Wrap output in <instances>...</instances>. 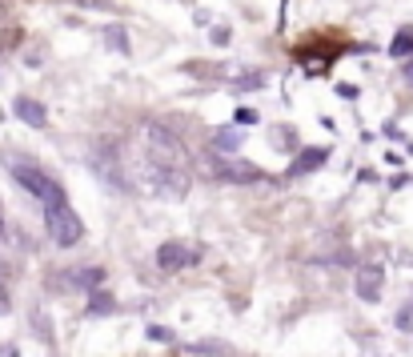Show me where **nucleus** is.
Masks as SVG:
<instances>
[{"mask_svg": "<svg viewBox=\"0 0 413 357\" xmlns=\"http://www.w3.org/2000/svg\"><path fill=\"white\" fill-rule=\"evenodd\" d=\"M197 257H201V253H193V249H185V245H177V241H165L157 249V265L165 269V273H181V269H189Z\"/></svg>", "mask_w": 413, "mask_h": 357, "instance_id": "obj_5", "label": "nucleus"}, {"mask_svg": "<svg viewBox=\"0 0 413 357\" xmlns=\"http://www.w3.org/2000/svg\"><path fill=\"white\" fill-rule=\"evenodd\" d=\"M45 229H48V237L61 245V249H73V245L84 237V225H80V217L73 213L68 201H61V205H45Z\"/></svg>", "mask_w": 413, "mask_h": 357, "instance_id": "obj_3", "label": "nucleus"}, {"mask_svg": "<svg viewBox=\"0 0 413 357\" xmlns=\"http://www.w3.org/2000/svg\"><path fill=\"white\" fill-rule=\"evenodd\" d=\"M398 325H401V329H410V325H413V309H401V313H398Z\"/></svg>", "mask_w": 413, "mask_h": 357, "instance_id": "obj_18", "label": "nucleus"}, {"mask_svg": "<svg viewBox=\"0 0 413 357\" xmlns=\"http://www.w3.org/2000/svg\"><path fill=\"white\" fill-rule=\"evenodd\" d=\"M13 113L20 116L24 125H32V129H45V121H48L45 105H40V100H32V97H16L13 100Z\"/></svg>", "mask_w": 413, "mask_h": 357, "instance_id": "obj_8", "label": "nucleus"}, {"mask_svg": "<svg viewBox=\"0 0 413 357\" xmlns=\"http://www.w3.org/2000/svg\"><path fill=\"white\" fill-rule=\"evenodd\" d=\"M237 121H241V125H253L257 113H253V109H237Z\"/></svg>", "mask_w": 413, "mask_h": 357, "instance_id": "obj_17", "label": "nucleus"}, {"mask_svg": "<svg viewBox=\"0 0 413 357\" xmlns=\"http://www.w3.org/2000/svg\"><path fill=\"white\" fill-rule=\"evenodd\" d=\"M149 337H153V341H173V329H165V325H153V329H149Z\"/></svg>", "mask_w": 413, "mask_h": 357, "instance_id": "obj_16", "label": "nucleus"}, {"mask_svg": "<svg viewBox=\"0 0 413 357\" xmlns=\"http://www.w3.org/2000/svg\"><path fill=\"white\" fill-rule=\"evenodd\" d=\"M73 289H89L96 293V285L105 281V269H96V265H80V269H68V277H64Z\"/></svg>", "mask_w": 413, "mask_h": 357, "instance_id": "obj_10", "label": "nucleus"}, {"mask_svg": "<svg viewBox=\"0 0 413 357\" xmlns=\"http://www.w3.org/2000/svg\"><path fill=\"white\" fill-rule=\"evenodd\" d=\"M325 161H329V149H301V153L293 157V165H289V177H305V173L321 169Z\"/></svg>", "mask_w": 413, "mask_h": 357, "instance_id": "obj_7", "label": "nucleus"}, {"mask_svg": "<svg viewBox=\"0 0 413 357\" xmlns=\"http://www.w3.org/2000/svg\"><path fill=\"white\" fill-rule=\"evenodd\" d=\"M405 77H410V84H413V61H410V65H405Z\"/></svg>", "mask_w": 413, "mask_h": 357, "instance_id": "obj_21", "label": "nucleus"}, {"mask_svg": "<svg viewBox=\"0 0 413 357\" xmlns=\"http://www.w3.org/2000/svg\"><path fill=\"white\" fill-rule=\"evenodd\" d=\"M237 93H253V89H265V73H241L237 81H233Z\"/></svg>", "mask_w": 413, "mask_h": 357, "instance_id": "obj_13", "label": "nucleus"}, {"mask_svg": "<svg viewBox=\"0 0 413 357\" xmlns=\"http://www.w3.org/2000/svg\"><path fill=\"white\" fill-rule=\"evenodd\" d=\"M8 169H13L16 185H24V189H29L40 205H61V201H68V197H64V189L48 177L45 169H36V165H29V161H13Z\"/></svg>", "mask_w": 413, "mask_h": 357, "instance_id": "obj_2", "label": "nucleus"}, {"mask_svg": "<svg viewBox=\"0 0 413 357\" xmlns=\"http://www.w3.org/2000/svg\"><path fill=\"white\" fill-rule=\"evenodd\" d=\"M382 285H385V273L377 269V265H366V269H357V281H353V289H357V297H361V301L377 305V301H382Z\"/></svg>", "mask_w": 413, "mask_h": 357, "instance_id": "obj_6", "label": "nucleus"}, {"mask_svg": "<svg viewBox=\"0 0 413 357\" xmlns=\"http://www.w3.org/2000/svg\"><path fill=\"white\" fill-rule=\"evenodd\" d=\"M0 225H4V221H0Z\"/></svg>", "mask_w": 413, "mask_h": 357, "instance_id": "obj_22", "label": "nucleus"}, {"mask_svg": "<svg viewBox=\"0 0 413 357\" xmlns=\"http://www.w3.org/2000/svg\"><path fill=\"white\" fill-rule=\"evenodd\" d=\"M205 169L209 177L217 181H233V185H253L261 181V169L249 161H237V157H217V153H205Z\"/></svg>", "mask_w": 413, "mask_h": 357, "instance_id": "obj_4", "label": "nucleus"}, {"mask_svg": "<svg viewBox=\"0 0 413 357\" xmlns=\"http://www.w3.org/2000/svg\"><path fill=\"white\" fill-rule=\"evenodd\" d=\"M105 45H109V49H117V52H128V29L125 24H109V29H105Z\"/></svg>", "mask_w": 413, "mask_h": 357, "instance_id": "obj_11", "label": "nucleus"}, {"mask_svg": "<svg viewBox=\"0 0 413 357\" xmlns=\"http://www.w3.org/2000/svg\"><path fill=\"white\" fill-rule=\"evenodd\" d=\"M229 40V29H213V45H225Z\"/></svg>", "mask_w": 413, "mask_h": 357, "instance_id": "obj_19", "label": "nucleus"}, {"mask_svg": "<svg viewBox=\"0 0 413 357\" xmlns=\"http://www.w3.org/2000/svg\"><path fill=\"white\" fill-rule=\"evenodd\" d=\"M112 309H117V301H112L109 293H89V313H93V317H100V313H112Z\"/></svg>", "mask_w": 413, "mask_h": 357, "instance_id": "obj_12", "label": "nucleus"}, {"mask_svg": "<svg viewBox=\"0 0 413 357\" xmlns=\"http://www.w3.org/2000/svg\"><path fill=\"white\" fill-rule=\"evenodd\" d=\"M141 157H144V177L153 181V189L165 197H185L189 193V157L169 129H160L157 121L141 125Z\"/></svg>", "mask_w": 413, "mask_h": 357, "instance_id": "obj_1", "label": "nucleus"}, {"mask_svg": "<svg viewBox=\"0 0 413 357\" xmlns=\"http://www.w3.org/2000/svg\"><path fill=\"white\" fill-rule=\"evenodd\" d=\"M73 4H84V8H100L105 0H73Z\"/></svg>", "mask_w": 413, "mask_h": 357, "instance_id": "obj_20", "label": "nucleus"}, {"mask_svg": "<svg viewBox=\"0 0 413 357\" xmlns=\"http://www.w3.org/2000/svg\"><path fill=\"white\" fill-rule=\"evenodd\" d=\"M193 354H205V357H225L229 349H225L221 341H197V345H189Z\"/></svg>", "mask_w": 413, "mask_h": 357, "instance_id": "obj_15", "label": "nucleus"}, {"mask_svg": "<svg viewBox=\"0 0 413 357\" xmlns=\"http://www.w3.org/2000/svg\"><path fill=\"white\" fill-rule=\"evenodd\" d=\"M241 141H245V132L233 129V125H225V129L213 132V153H217V157H237Z\"/></svg>", "mask_w": 413, "mask_h": 357, "instance_id": "obj_9", "label": "nucleus"}, {"mask_svg": "<svg viewBox=\"0 0 413 357\" xmlns=\"http://www.w3.org/2000/svg\"><path fill=\"white\" fill-rule=\"evenodd\" d=\"M389 52H393V56H410V52H413V29H401V33L393 36Z\"/></svg>", "mask_w": 413, "mask_h": 357, "instance_id": "obj_14", "label": "nucleus"}]
</instances>
